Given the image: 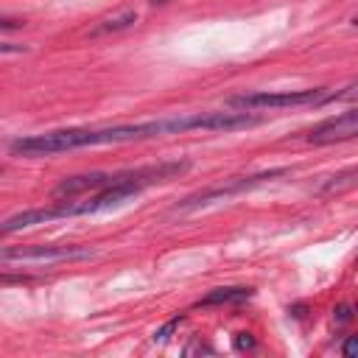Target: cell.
Returning <instances> with one entry per match:
<instances>
[{
	"mask_svg": "<svg viewBox=\"0 0 358 358\" xmlns=\"http://www.w3.org/2000/svg\"><path fill=\"white\" fill-rule=\"evenodd\" d=\"M193 131V115H176V117H159L145 123H117V126H76V129H56L45 134H28L14 140L8 148L17 157H50L64 154L76 148L90 145H115V143H131V140H148L162 134H182Z\"/></svg>",
	"mask_w": 358,
	"mask_h": 358,
	"instance_id": "6da1fadb",
	"label": "cell"
},
{
	"mask_svg": "<svg viewBox=\"0 0 358 358\" xmlns=\"http://www.w3.org/2000/svg\"><path fill=\"white\" fill-rule=\"evenodd\" d=\"M95 252L90 246L76 243H22V246H0V268H34V266H59L90 260Z\"/></svg>",
	"mask_w": 358,
	"mask_h": 358,
	"instance_id": "7a4b0ae2",
	"label": "cell"
},
{
	"mask_svg": "<svg viewBox=\"0 0 358 358\" xmlns=\"http://www.w3.org/2000/svg\"><path fill=\"white\" fill-rule=\"evenodd\" d=\"M355 84L347 87V92H333L324 87H313V90H282V92H246V95H235L229 98L232 109H246V112H260V109H288V106H322L327 101L352 95Z\"/></svg>",
	"mask_w": 358,
	"mask_h": 358,
	"instance_id": "3957f363",
	"label": "cell"
},
{
	"mask_svg": "<svg viewBox=\"0 0 358 358\" xmlns=\"http://www.w3.org/2000/svg\"><path fill=\"white\" fill-rule=\"evenodd\" d=\"M285 173H288V168H271V171H260V173H252V176H235V179L221 182V185H215V187H207V190H199V193L185 196L182 201L173 204V213H179V210H196V207H204V204H210V201L229 199V196H235V193H243V190H249V187H257V185H263V182H268V179H277V176H285Z\"/></svg>",
	"mask_w": 358,
	"mask_h": 358,
	"instance_id": "277c9868",
	"label": "cell"
},
{
	"mask_svg": "<svg viewBox=\"0 0 358 358\" xmlns=\"http://www.w3.org/2000/svg\"><path fill=\"white\" fill-rule=\"evenodd\" d=\"M358 134V112L350 106L347 112L341 115H333L322 123H316L305 140L308 143H316V145H327V143H341V140H352Z\"/></svg>",
	"mask_w": 358,
	"mask_h": 358,
	"instance_id": "5b68a950",
	"label": "cell"
},
{
	"mask_svg": "<svg viewBox=\"0 0 358 358\" xmlns=\"http://www.w3.org/2000/svg\"><path fill=\"white\" fill-rule=\"evenodd\" d=\"M252 296V288H235V285H229V288H213L199 305H204V308H213V305H238V302H246Z\"/></svg>",
	"mask_w": 358,
	"mask_h": 358,
	"instance_id": "8992f818",
	"label": "cell"
},
{
	"mask_svg": "<svg viewBox=\"0 0 358 358\" xmlns=\"http://www.w3.org/2000/svg\"><path fill=\"white\" fill-rule=\"evenodd\" d=\"M134 22H137V11H134V8H126V11H117V14H112V17L98 20V25H95L90 34H92V36L115 34V31H126V28H131Z\"/></svg>",
	"mask_w": 358,
	"mask_h": 358,
	"instance_id": "52a82bcc",
	"label": "cell"
},
{
	"mask_svg": "<svg viewBox=\"0 0 358 358\" xmlns=\"http://www.w3.org/2000/svg\"><path fill=\"white\" fill-rule=\"evenodd\" d=\"M352 185H355V168H347L344 173L333 176V179L322 187V193H338V190H347V187H352Z\"/></svg>",
	"mask_w": 358,
	"mask_h": 358,
	"instance_id": "ba28073f",
	"label": "cell"
},
{
	"mask_svg": "<svg viewBox=\"0 0 358 358\" xmlns=\"http://www.w3.org/2000/svg\"><path fill=\"white\" fill-rule=\"evenodd\" d=\"M182 322H185V316H173L168 324H162V327L154 333V338H157V341H165V338H168V336H171V333H173V330L182 324Z\"/></svg>",
	"mask_w": 358,
	"mask_h": 358,
	"instance_id": "9c48e42d",
	"label": "cell"
},
{
	"mask_svg": "<svg viewBox=\"0 0 358 358\" xmlns=\"http://www.w3.org/2000/svg\"><path fill=\"white\" fill-rule=\"evenodd\" d=\"M20 53H28V45H20V42H0V56H20Z\"/></svg>",
	"mask_w": 358,
	"mask_h": 358,
	"instance_id": "30bf717a",
	"label": "cell"
},
{
	"mask_svg": "<svg viewBox=\"0 0 358 358\" xmlns=\"http://www.w3.org/2000/svg\"><path fill=\"white\" fill-rule=\"evenodd\" d=\"M25 25V20H20V17H6V14H0V31H17V28H22Z\"/></svg>",
	"mask_w": 358,
	"mask_h": 358,
	"instance_id": "8fae6325",
	"label": "cell"
},
{
	"mask_svg": "<svg viewBox=\"0 0 358 358\" xmlns=\"http://www.w3.org/2000/svg\"><path fill=\"white\" fill-rule=\"evenodd\" d=\"M255 347V338H252V333H238V338H235V350H252Z\"/></svg>",
	"mask_w": 358,
	"mask_h": 358,
	"instance_id": "7c38bea8",
	"label": "cell"
},
{
	"mask_svg": "<svg viewBox=\"0 0 358 358\" xmlns=\"http://www.w3.org/2000/svg\"><path fill=\"white\" fill-rule=\"evenodd\" d=\"M350 319H352V305H338L336 308V322L338 324H347Z\"/></svg>",
	"mask_w": 358,
	"mask_h": 358,
	"instance_id": "4fadbf2b",
	"label": "cell"
},
{
	"mask_svg": "<svg viewBox=\"0 0 358 358\" xmlns=\"http://www.w3.org/2000/svg\"><path fill=\"white\" fill-rule=\"evenodd\" d=\"M355 350H358V347H355V338L350 336V338L344 341V355H347V358H352V355H355Z\"/></svg>",
	"mask_w": 358,
	"mask_h": 358,
	"instance_id": "5bb4252c",
	"label": "cell"
},
{
	"mask_svg": "<svg viewBox=\"0 0 358 358\" xmlns=\"http://www.w3.org/2000/svg\"><path fill=\"white\" fill-rule=\"evenodd\" d=\"M3 173H6V168H3V165H0V176H3Z\"/></svg>",
	"mask_w": 358,
	"mask_h": 358,
	"instance_id": "9a60e30c",
	"label": "cell"
},
{
	"mask_svg": "<svg viewBox=\"0 0 358 358\" xmlns=\"http://www.w3.org/2000/svg\"><path fill=\"white\" fill-rule=\"evenodd\" d=\"M154 3H168V0H154Z\"/></svg>",
	"mask_w": 358,
	"mask_h": 358,
	"instance_id": "2e32d148",
	"label": "cell"
}]
</instances>
